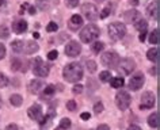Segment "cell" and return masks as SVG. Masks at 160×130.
<instances>
[{
  "mask_svg": "<svg viewBox=\"0 0 160 130\" xmlns=\"http://www.w3.org/2000/svg\"><path fill=\"white\" fill-rule=\"evenodd\" d=\"M67 108L69 110V111H75V110L78 108V104H76L75 100H68L67 102Z\"/></svg>",
  "mask_w": 160,
  "mask_h": 130,
  "instance_id": "cell-36",
  "label": "cell"
},
{
  "mask_svg": "<svg viewBox=\"0 0 160 130\" xmlns=\"http://www.w3.org/2000/svg\"><path fill=\"white\" fill-rule=\"evenodd\" d=\"M6 130H18V125L17 123H10L6 128Z\"/></svg>",
  "mask_w": 160,
  "mask_h": 130,
  "instance_id": "cell-45",
  "label": "cell"
},
{
  "mask_svg": "<svg viewBox=\"0 0 160 130\" xmlns=\"http://www.w3.org/2000/svg\"><path fill=\"white\" fill-rule=\"evenodd\" d=\"M149 42L152 43V45H156V43H159V29H155L149 34Z\"/></svg>",
  "mask_w": 160,
  "mask_h": 130,
  "instance_id": "cell-27",
  "label": "cell"
},
{
  "mask_svg": "<svg viewBox=\"0 0 160 130\" xmlns=\"http://www.w3.org/2000/svg\"><path fill=\"white\" fill-rule=\"evenodd\" d=\"M145 38H147V30L145 31H140V37H138L140 41L144 42V41H145Z\"/></svg>",
  "mask_w": 160,
  "mask_h": 130,
  "instance_id": "cell-43",
  "label": "cell"
},
{
  "mask_svg": "<svg viewBox=\"0 0 160 130\" xmlns=\"http://www.w3.org/2000/svg\"><path fill=\"white\" fill-rule=\"evenodd\" d=\"M110 84L113 88H122L123 84H125V80H123V77H111Z\"/></svg>",
  "mask_w": 160,
  "mask_h": 130,
  "instance_id": "cell-22",
  "label": "cell"
},
{
  "mask_svg": "<svg viewBox=\"0 0 160 130\" xmlns=\"http://www.w3.org/2000/svg\"><path fill=\"white\" fill-rule=\"evenodd\" d=\"M27 114H29V117L31 118V119H34V121H38V122H41L42 121V107L39 104H33L31 107L27 110Z\"/></svg>",
  "mask_w": 160,
  "mask_h": 130,
  "instance_id": "cell-12",
  "label": "cell"
},
{
  "mask_svg": "<svg viewBox=\"0 0 160 130\" xmlns=\"http://www.w3.org/2000/svg\"><path fill=\"white\" fill-rule=\"evenodd\" d=\"M4 4H6L4 0H0V6H4Z\"/></svg>",
  "mask_w": 160,
  "mask_h": 130,
  "instance_id": "cell-50",
  "label": "cell"
},
{
  "mask_svg": "<svg viewBox=\"0 0 160 130\" xmlns=\"http://www.w3.org/2000/svg\"><path fill=\"white\" fill-rule=\"evenodd\" d=\"M97 2H103V0H97Z\"/></svg>",
  "mask_w": 160,
  "mask_h": 130,
  "instance_id": "cell-52",
  "label": "cell"
},
{
  "mask_svg": "<svg viewBox=\"0 0 160 130\" xmlns=\"http://www.w3.org/2000/svg\"><path fill=\"white\" fill-rule=\"evenodd\" d=\"M111 77H113V76L110 75L109 70H103V72L99 73V79H101V81H103V83L110 81V79H111Z\"/></svg>",
  "mask_w": 160,
  "mask_h": 130,
  "instance_id": "cell-29",
  "label": "cell"
},
{
  "mask_svg": "<svg viewBox=\"0 0 160 130\" xmlns=\"http://www.w3.org/2000/svg\"><path fill=\"white\" fill-rule=\"evenodd\" d=\"M22 61L19 60V58H12L11 60V70H14V72H17V70H21L22 68Z\"/></svg>",
  "mask_w": 160,
  "mask_h": 130,
  "instance_id": "cell-26",
  "label": "cell"
},
{
  "mask_svg": "<svg viewBox=\"0 0 160 130\" xmlns=\"http://www.w3.org/2000/svg\"><path fill=\"white\" fill-rule=\"evenodd\" d=\"M27 30V22L23 21V19H19V21H15L12 23V31L17 34H22Z\"/></svg>",
  "mask_w": 160,
  "mask_h": 130,
  "instance_id": "cell-15",
  "label": "cell"
},
{
  "mask_svg": "<svg viewBox=\"0 0 160 130\" xmlns=\"http://www.w3.org/2000/svg\"><path fill=\"white\" fill-rule=\"evenodd\" d=\"M7 84H8V79H7L4 73L0 72V88H4Z\"/></svg>",
  "mask_w": 160,
  "mask_h": 130,
  "instance_id": "cell-33",
  "label": "cell"
},
{
  "mask_svg": "<svg viewBox=\"0 0 160 130\" xmlns=\"http://www.w3.org/2000/svg\"><path fill=\"white\" fill-rule=\"evenodd\" d=\"M10 37V30L7 29V26H0V38H3V39H7Z\"/></svg>",
  "mask_w": 160,
  "mask_h": 130,
  "instance_id": "cell-30",
  "label": "cell"
},
{
  "mask_svg": "<svg viewBox=\"0 0 160 130\" xmlns=\"http://www.w3.org/2000/svg\"><path fill=\"white\" fill-rule=\"evenodd\" d=\"M115 103H117V107L119 110H126L130 106V96H129V94H128L126 91H123V89L118 91L117 95H115Z\"/></svg>",
  "mask_w": 160,
  "mask_h": 130,
  "instance_id": "cell-7",
  "label": "cell"
},
{
  "mask_svg": "<svg viewBox=\"0 0 160 130\" xmlns=\"http://www.w3.org/2000/svg\"><path fill=\"white\" fill-rule=\"evenodd\" d=\"M10 102L12 106H15V107H19V106L23 103V98L21 95H18V94H14V95H11Z\"/></svg>",
  "mask_w": 160,
  "mask_h": 130,
  "instance_id": "cell-23",
  "label": "cell"
},
{
  "mask_svg": "<svg viewBox=\"0 0 160 130\" xmlns=\"http://www.w3.org/2000/svg\"><path fill=\"white\" fill-rule=\"evenodd\" d=\"M134 27H136V29H137L138 31H145V30H147V27H148V23H147L145 19L140 18L138 21L134 23Z\"/></svg>",
  "mask_w": 160,
  "mask_h": 130,
  "instance_id": "cell-24",
  "label": "cell"
},
{
  "mask_svg": "<svg viewBox=\"0 0 160 130\" xmlns=\"http://www.w3.org/2000/svg\"><path fill=\"white\" fill-rule=\"evenodd\" d=\"M71 128V119L69 118H62L60 121V129H69Z\"/></svg>",
  "mask_w": 160,
  "mask_h": 130,
  "instance_id": "cell-31",
  "label": "cell"
},
{
  "mask_svg": "<svg viewBox=\"0 0 160 130\" xmlns=\"http://www.w3.org/2000/svg\"><path fill=\"white\" fill-rule=\"evenodd\" d=\"M87 69H88V72L91 73H94L95 70H97V62L95 61H87Z\"/></svg>",
  "mask_w": 160,
  "mask_h": 130,
  "instance_id": "cell-34",
  "label": "cell"
},
{
  "mask_svg": "<svg viewBox=\"0 0 160 130\" xmlns=\"http://www.w3.org/2000/svg\"><path fill=\"white\" fill-rule=\"evenodd\" d=\"M140 18H141V15H140V12H138V11H136V10L128 11V12L125 14V21H126V22L136 23V22H137Z\"/></svg>",
  "mask_w": 160,
  "mask_h": 130,
  "instance_id": "cell-16",
  "label": "cell"
},
{
  "mask_svg": "<svg viewBox=\"0 0 160 130\" xmlns=\"http://www.w3.org/2000/svg\"><path fill=\"white\" fill-rule=\"evenodd\" d=\"M83 26V18L80 17V15H72L69 22H68V27H69L71 30L76 31L78 29H80V27Z\"/></svg>",
  "mask_w": 160,
  "mask_h": 130,
  "instance_id": "cell-13",
  "label": "cell"
},
{
  "mask_svg": "<svg viewBox=\"0 0 160 130\" xmlns=\"http://www.w3.org/2000/svg\"><path fill=\"white\" fill-rule=\"evenodd\" d=\"M97 130H110V126L109 125H99Z\"/></svg>",
  "mask_w": 160,
  "mask_h": 130,
  "instance_id": "cell-46",
  "label": "cell"
},
{
  "mask_svg": "<svg viewBox=\"0 0 160 130\" xmlns=\"http://www.w3.org/2000/svg\"><path fill=\"white\" fill-rule=\"evenodd\" d=\"M33 72L38 77H46L49 75V65H46L41 58L37 57L33 62Z\"/></svg>",
  "mask_w": 160,
  "mask_h": 130,
  "instance_id": "cell-6",
  "label": "cell"
},
{
  "mask_svg": "<svg viewBox=\"0 0 160 130\" xmlns=\"http://www.w3.org/2000/svg\"><path fill=\"white\" fill-rule=\"evenodd\" d=\"M128 130H141V128H140V126H137V125H132V126H129V128H128Z\"/></svg>",
  "mask_w": 160,
  "mask_h": 130,
  "instance_id": "cell-47",
  "label": "cell"
},
{
  "mask_svg": "<svg viewBox=\"0 0 160 130\" xmlns=\"http://www.w3.org/2000/svg\"><path fill=\"white\" fill-rule=\"evenodd\" d=\"M57 30H58V26H57V23H54V22H50L49 25L46 26L48 33H53V31H57Z\"/></svg>",
  "mask_w": 160,
  "mask_h": 130,
  "instance_id": "cell-35",
  "label": "cell"
},
{
  "mask_svg": "<svg viewBox=\"0 0 160 130\" xmlns=\"http://www.w3.org/2000/svg\"><path fill=\"white\" fill-rule=\"evenodd\" d=\"M148 125L153 129H158L159 128V113L155 111L153 114H151L149 118H148Z\"/></svg>",
  "mask_w": 160,
  "mask_h": 130,
  "instance_id": "cell-20",
  "label": "cell"
},
{
  "mask_svg": "<svg viewBox=\"0 0 160 130\" xmlns=\"http://www.w3.org/2000/svg\"><path fill=\"white\" fill-rule=\"evenodd\" d=\"M91 49H92L94 53L99 54L103 49H105V43H103V42H94L92 45H91Z\"/></svg>",
  "mask_w": 160,
  "mask_h": 130,
  "instance_id": "cell-25",
  "label": "cell"
},
{
  "mask_svg": "<svg viewBox=\"0 0 160 130\" xmlns=\"http://www.w3.org/2000/svg\"><path fill=\"white\" fill-rule=\"evenodd\" d=\"M54 92H56V85L53 84L45 85V88H43V96H52Z\"/></svg>",
  "mask_w": 160,
  "mask_h": 130,
  "instance_id": "cell-28",
  "label": "cell"
},
{
  "mask_svg": "<svg viewBox=\"0 0 160 130\" xmlns=\"http://www.w3.org/2000/svg\"><path fill=\"white\" fill-rule=\"evenodd\" d=\"M148 17L158 19L159 18V4L158 3H151L149 7H148Z\"/></svg>",
  "mask_w": 160,
  "mask_h": 130,
  "instance_id": "cell-18",
  "label": "cell"
},
{
  "mask_svg": "<svg viewBox=\"0 0 160 130\" xmlns=\"http://www.w3.org/2000/svg\"><path fill=\"white\" fill-rule=\"evenodd\" d=\"M101 61L106 68L115 69L118 65V61H119V56L115 52H106V53H103Z\"/></svg>",
  "mask_w": 160,
  "mask_h": 130,
  "instance_id": "cell-5",
  "label": "cell"
},
{
  "mask_svg": "<svg viewBox=\"0 0 160 130\" xmlns=\"http://www.w3.org/2000/svg\"><path fill=\"white\" fill-rule=\"evenodd\" d=\"M62 76L68 83H78L83 79V68L79 62H69L62 70Z\"/></svg>",
  "mask_w": 160,
  "mask_h": 130,
  "instance_id": "cell-1",
  "label": "cell"
},
{
  "mask_svg": "<svg viewBox=\"0 0 160 130\" xmlns=\"http://www.w3.org/2000/svg\"><path fill=\"white\" fill-rule=\"evenodd\" d=\"M23 48H25V42L21 41V39H15V41H12V43H11V49H12V52H15V53H22Z\"/></svg>",
  "mask_w": 160,
  "mask_h": 130,
  "instance_id": "cell-19",
  "label": "cell"
},
{
  "mask_svg": "<svg viewBox=\"0 0 160 130\" xmlns=\"http://www.w3.org/2000/svg\"><path fill=\"white\" fill-rule=\"evenodd\" d=\"M126 34V27L123 23H111L109 26V37L111 41H119V39H122L125 37Z\"/></svg>",
  "mask_w": 160,
  "mask_h": 130,
  "instance_id": "cell-3",
  "label": "cell"
},
{
  "mask_svg": "<svg viewBox=\"0 0 160 130\" xmlns=\"http://www.w3.org/2000/svg\"><path fill=\"white\" fill-rule=\"evenodd\" d=\"M82 12L84 14V17L88 19V21H91V22L97 21V19L99 18L98 8L94 4H91V3H86V4L82 6Z\"/></svg>",
  "mask_w": 160,
  "mask_h": 130,
  "instance_id": "cell-8",
  "label": "cell"
},
{
  "mask_svg": "<svg viewBox=\"0 0 160 130\" xmlns=\"http://www.w3.org/2000/svg\"><path fill=\"white\" fill-rule=\"evenodd\" d=\"M33 37H34V38H39V34H38V33H34Z\"/></svg>",
  "mask_w": 160,
  "mask_h": 130,
  "instance_id": "cell-49",
  "label": "cell"
},
{
  "mask_svg": "<svg viewBox=\"0 0 160 130\" xmlns=\"http://www.w3.org/2000/svg\"><path fill=\"white\" fill-rule=\"evenodd\" d=\"M99 35H101V31H99V27L97 25H87L86 27H83V30L80 31V39L82 42L84 43H90V42H94Z\"/></svg>",
  "mask_w": 160,
  "mask_h": 130,
  "instance_id": "cell-2",
  "label": "cell"
},
{
  "mask_svg": "<svg viewBox=\"0 0 160 130\" xmlns=\"http://www.w3.org/2000/svg\"><path fill=\"white\" fill-rule=\"evenodd\" d=\"M38 50V45L34 41H27L25 42V48H23V52L26 54H33L34 52Z\"/></svg>",
  "mask_w": 160,
  "mask_h": 130,
  "instance_id": "cell-17",
  "label": "cell"
},
{
  "mask_svg": "<svg viewBox=\"0 0 160 130\" xmlns=\"http://www.w3.org/2000/svg\"><path fill=\"white\" fill-rule=\"evenodd\" d=\"M147 57L148 60L152 61V62H158L159 60V49L158 48H152L147 52Z\"/></svg>",
  "mask_w": 160,
  "mask_h": 130,
  "instance_id": "cell-21",
  "label": "cell"
},
{
  "mask_svg": "<svg viewBox=\"0 0 160 130\" xmlns=\"http://www.w3.org/2000/svg\"><path fill=\"white\" fill-rule=\"evenodd\" d=\"M144 83H145L144 75L142 73H136L129 81V88L133 89V91H137V89H140L144 85Z\"/></svg>",
  "mask_w": 160,
  "mask_h": 130,
  "instance_id": "cell-11",
  "label": "cell"
},
{
  "mask_svg": "<svg viewBox=\"0 0 160 130\" xmlns=\"http://www.w3.org/2000/svg\"><path fill=\"white\" fill-rule=\"evenodd\" d=\"M4 56H6V48L3 43H0V60H3Z\"/></svg>",
  "mask_w": 160,
  "mask_h": 130,
  "instance_id": "cell-41",
  "label": "cell"
},
{
  "mask_svg": "<svg viewBox=\"0 0 160 130\" xmlns=\"http://www.w3.org/2000/svg\"><path fill=\"white\" fill-rule=\"evenodd\" d=\"M65 4L69 7V8H75V7L79 4V0H65Z\"/></svg>",
  "mask_w": 160,
  "mask_h": 130,
  "instance_id": "cell-38",
  "label": "cell"
},
{
  "mask_svg": "<svg viewBox=\"0 0 160 130\" xmlns=\"http://www.w3.org/2000/svg\"><path fill=\"white\" fill-rule=\"evenodd\" d=\"M156 103V96L153 95V92H144L142 96H141V104H140V107L141 110H147V108H152Z\"/></svg>",
  "mask_w": 160,
  "mask_h": 130,
  "instance_id": "cell-9",
  "label": "cell"
},
{
  "mask_svg": "<svg viewBox=\"0 0 160 130\" xmlns=\"http://www.w3.org/2000/svg\"><path fill=\"white\" fill-rule=\"evenodd\" d=\"M80 118H82V119H84V121H87V119H90V118H91V114L90 113H82Z\"/></svg>",
  "mask_w": 160,
  "mask_h": 130,
  "instance_id": "cell-44",
  "label": "cell"
},
{
  "mask_svg": "<svg viewBox=\"0 0 160 130\" xmlns=\"http://www.w3.org/2000/svg\"><path fill=\"white\" fill-rule=\"evenodd\" d=\"M72 91H73V94H80V92L83 91V85H82V84H78V85H75Z\"/></svg>",
  "mask_w": 160,
  "mask_h": 130,
  "instance_id": "cell-42",
  "label": "cell"
},
{
  "mask_svg": "<svg viewBox=\"0 0 160 130\" xmlns=\"http://www.w3.org/2000/svg\"><path fill=\"white\" fill-rule=\"evenodd\" d=\"M82 53V45L78 41H71L65 46V54L68 57H76Z\"/></svg>",
  "mask_w": 160,
  "mask_h": 130,
  "instance_id": "cell-10",
  "label": "cell"
},
{
  "mask_svg": "<svg viewBox=\"0 0 160 130\" xmlns=\"http://www.w3.org/2000/svg\"><path fill=\"white\" fill-rule=\"evenodd\" d=\"M29 12H30L31 15L35 14V8H34V7H30V8H29Z\"/></svg>",
  "mask_w": 160,
  "mask_h": 130,
  "instance_id": "cell-48",
  "label": "cell"
},
{
  "mask_svg": "<svg viewBox=\"0 0 160 130\" xmlns=\"http://www.w3.org/2000/svg\"><path fill=\"white\" fill-rule=\"evenodd\" d=\"M0 107H2V99H0Z\"/></svg>",
  "mask_w": 160,
  "mask_h": 130,
  "instance_id": "cell-51",
  "label": "cell"
},
{
  "mask_svg": "<svg viewBox=\"0 0 160 130\" xmlns=\"http://www.w3.org/2000/svg\"><path fill=\"white\" fill-rule=\"evenodd\" d=\"M103 111V104H102V102H98V103H95L94 106V113L95 114H101Z\"/></svg>",
  "mask_w": 160,
  "mask_h": 130,
  "instance_id": "cell-37",
  "label": "cell"
},
{
  "mask_svg": "<svg viewBox=\"0 0 160 130\" xmlns=\"http://www.w3.org/2000/svg\"><path fill=\"white\" fill-rule=\"evenodd\" d=\"M43 88H45V83H43L42 80H38V79L31 80L30 84H29V91L31 94H39V91L43 89Z\"/></svg>",
  "mask_w": 160,
  "mask_h": 130,
  "instance_id": "cell-14",
  "label": "cell"
},
{
  "mask_svg": "<svg viewBox=\"0 0 160 130\" xmlns=\"http://www.w3.org/2000/svg\"><path fill=\"white\" fill-rule=\"evenodd\" d=\"M49 2L50 0H37V6L39 10H48L49 8Z\"/></svg>",
  "mask_w": 160,
  "mask_h": 130,
  "instance_id": "cell-32",
  "label": "cell"
},
{
  "mask_svg": "<svg viewBox=\"0 0 160 130\" xmlns=\"http://www.w3.org/2000/svg\"><path fill=\"white\" fill-rule=\"evenodd\" d=\"M110 12H111V10H110V7H106L105 10L102 11V14H101V18L102 19H105V18H107L110 15Z\"/></svg>",
  "mask_w": 160,
  "mask_h": 130,
  "instance_id": "cell-40",
  "label": "cell"
},
{
  "mask_svg": "<svg viewBox=\"0 0 160 130\" xmlns=\"http://www.w3.org/2000/svg\"><path fill=\"white\" fill-rule=\"evenodd\" d=\"M57 57H58V52H57V50H52V52L48 53V58H49L50 61L56 60V58H57Z\"/></svg>",
  "mask_w": 160,
  "mask_h": 130,
  "instance_id": "cell-39",
  "label": "cell"
},
{
  "mask_svg": "<svg viewBox=\"0 0 160 130\" xmlns=\"http://www.w3.org/2000/svg\"><path fill=\"white\" fill-rule=\"evenodd\" d=\"M134 68H136L134 60H132V58H122V60L118 61V65H117L115 69L119 72V75L128 76V75H130L132 72H133Z\"/></svg>",
  "mask_w": 160,
  "mask_h": 130,
  "instance_id": "cell-4",
  "label": "cell"
}]
</instances>
